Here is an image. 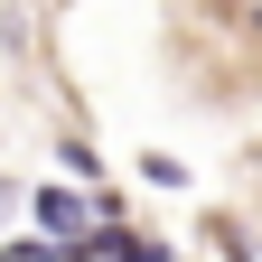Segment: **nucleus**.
Segmentation results:
<instances>
[{
  "label": "nucleus",
  "instance_id": "obj_1",
  "mask_svg": "<svg viewBox=\"0 0 262 262\" xmlns=\"http://www.w3.org/2000/svg\"><path fill=\"white\" fill-rule=\"evenodd\" d=\"M38 225H56V234H75V225H84V206H75L66 187H47V196H38Z\"/></svg>",
  "mask_w": 262,
  "mask_h": 262
},
{
  "label": "nucleus",
  "instance_id": "obj_2",
  "mask_svg": "<svg viewBox=\"0 0 262 262\" xmlns=\"http://www.w3.org/2000/svg\"><path fill=\"white\" fill-rule=\"evenodd\" d=\"M0 262H56L47 244H10V253H0Z\"/></svg>",
  "mask_w": 262,
  "mask_h": 262
},
{
  "label": "nucleus",
  "instance_id": "obj_3",
  "mask_svg": "<svg viewBox=\"0 0 262 262\" xmlns=\"http://www.w3.org/2000/svg\"><path fill=\"white\" fill-rule=\"evenodd\" d=\"M253 19H262V0H253Z\"/></svg>",
  "mask_w": 262,
  "mask_h": 262
}]
</instances>
